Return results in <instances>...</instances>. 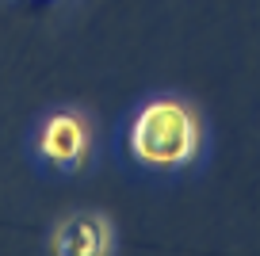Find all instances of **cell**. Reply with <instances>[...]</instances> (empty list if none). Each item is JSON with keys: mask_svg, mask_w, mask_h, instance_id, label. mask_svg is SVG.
I'll return each mask as SVG.
<instances>
[{"mask_svg": "<svg viewBox=\"0 0 260 256\" xmlns=\"http://www.w3.org/2000/svg\"><path fill=\"white\" fill-rule=\"evenodd\" d=\"M199 115L184 100H153L130 122V157L149 168H180L199 153Z\"/></svg>", "mask_w": 260, "mask_h": 256, "instance_id": "obj_1", "label": "cell"}, {"mask_svg": "<svg viewBox=\"0 0 260 256\" xmlns=\"http://www.w3.org/2000/svg\"><path fill=\"white\" fill-rule=\"evenodd\" d=\"M39 153L57 168H77L88 153V122L73 111H57L39 130Z\"/></svg>", "mask_w": 260, "mask_h": 256, "instance_id": "obj_2", "label": "cell"}, {"mask_svg": "<svg viewBox=\"0 0 260 256\" xmlns=\"http://www.w3.org/2000/svg\"><path fill=\"white\" fill-rule=\"evenodd\" d=\"M57 256H111V226L100 214H73L54 233Z\"/></svg>", "mask_w": 260, "mask_h": 256, "instance_id": "obj_3", "label": "cell"}]
</instances>
